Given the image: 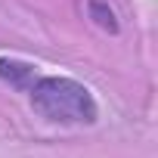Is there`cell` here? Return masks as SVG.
Wrapping results in <instances>:
<instances>
[{
  "label": "cell",
  "mask_w": 158,
  "mask_h": 158,
  "mask_svg": "<svg viewBox=\"0 0 158 158\" xmlns=\"http://www.w3.org/2000/svg\"><path fill=\"white\" fill-rule=\"evenodd\" d=\"M87 13H90V19H93L96 28H102V31H109V34H118V31H121L115 10H112L109 3H102V0H90V3H87Z\"/></svg>",
  "instance_id": "obj_3"
},
{
  "label": "cell",
  "mask_w": 158,
  "mask_h": 158,
  "mask_svg": "<svg viewBox=\"0 0 158 158\" xmlns=\"http://www.w3.org/2000/svg\"><path fill=\"white\" fill-rule=\"evenodd\" d=\"M34 77H37V65H31L25 59H16V56H0V81L6 87L25 93Z\"/></svg>",
  "instance_id": "obj_2"
},
{
  "label": "cell",
  "mask_w": 158,
  "mask_h": 158,
  "mask_svg": "<svg viewBox=\"0 0 158 158\" xmlns=\"http://www.w3.org/2000/svg\"><path fill=\"white\" fill-rule=\"evenodd\" d=\"M25 93H28L31 109L50 124L90 127L99 121V106H96V96L90 93V87L68 74H40L37 71V77L31 81V87Z\"/></svg>",
  "instance_id": "obj_1"
}]
</instances>
